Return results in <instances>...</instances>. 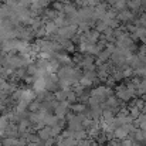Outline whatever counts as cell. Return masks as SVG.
I'll return each mask as SVG.
<instances>
[{
  "mask_svg": "<svg viewBox=\"0 0 146 146\" xmlns=\"http://www.w3.org/2000/svg\"><path fill=\"white\" fill-rule=\"evenodd\" d=\"M7 125H9V116H7V115H3V116L0 118V135L6 133Z\"/></svg>",
  "mask_w": 146,
  "mask_h": 146,
  "instance_id": "obj_1",
  "label": "cell"
},
{
  "mask_svg": "<svg viewBox=\"0 0 146 146\" xmlns=\"http://www.w3.org/2000/svg\"><path fill=\"white\" fill-rule=\"evenodd\" d=\"M52 135V131H51V128H46V129H43V131H40V138L41 139H46V138H48Z\"/></svg>",
  "mask_w": 146,
  "mask_h": 146,
  "instance_id": "obj_2",
  "label": "cell"
},
{
  "mask_svg": "<svg viewBox=\"0 0 146 146\" xmlns=\"http://www.w3.org/2000/svg\"><path fill=\"white\" fill-rule=\"evenodd\" d=\"M30 109H31V111H36V109H38V104H36V102H34V104L30 106Z\"/></svg>",
  "mask_w": 146,
  "mask_h": 146,
  "instance_id": "obj_3",
  "label": "cell"
}]
</instances>
